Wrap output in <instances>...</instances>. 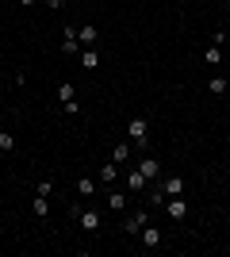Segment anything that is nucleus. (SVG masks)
<instances>
[{
  "label": "nucleus",
  "mask_w": 230,
  "mask_h": 257,
  "mask_svg": "<svg viewBox=\"0 0 230 257\" xmlns=\"http://www.w3.org/2000/svg\"><path fill=\"white\" fill-rule=\"evenodd\" d=\"M69 215H77V223L85 226V230H100V223H104V215H100V211H88V207H81V204L69 207Z\"/></svg>",
  "instance_id": "1"
},
{
  "label": "nucleus",
  "mask_w": 230,
  "mask_h": 257,
  "mask_svg": "<svg viewBox=\"0 0 230 257\" xmlns=\"http://www.w3.org/2000/svg\"><path fill=\"white\" fill-rule=\"evenodd\" d=\"M127 135H131L134 146H146V142H150V123H146V119H131V123H127Z\"/></svg>",
  "instance_id": "2"
},
{
  "label": "nucleus",
  "mask_w": 230,
  "mask_h": 257,
  "mask_svg": "<svg viewBox=\"0 0 230 257\" xmlns=\"http://www.w3.org/2000/svg\"><path fill=\"white\" fill-rule=\"evenodd\" d=\"M62 54H77V58H81V39H77V27H62Z\"/></svg>",
  "instance_id": "3"
},
{
  "label": "nucleus",
  "mask_w": 230,
  "mask_h": 257,
  "mask_svg": "<svg viewBox=\"0 0 230 257\" xmlns=\"http://www.w3.org/2000/svg\"><path fill=\"white\" fill-rule=\"evenodd\" d=\"M165 215L180 223V219L188 215V204H184V196H169V200H165Z\"/></svg>",
  "instance_id": "4"
},
{
  "label": "nucleus",
  "mask_w": 230,
  "mask_h": 257,
  "mask_svg": "<svg viewBox=\"0 0 230 257\" xmlns=\"http://www.w3.org/2000/svg\"><path fill=\"white\" fill-rule=\"evenodd\" d=\"M138 173H142L146 181H157V177H161V161L157 158H142L138 161Z\"/></svg>",
  "instance_id": "5"
},
{
  "label": "nucleus",
  "mask_w": 230,
  "mask_h": 257,
  "mask_svg": "<svg viewBox=\"0 0 230 257\" xmlns=\"http://www.w3.org/2000/svg\"><path fill=\"white\" fill-rule=\"evenodd\" d=\"M123 184H127V192H142V188H146L150 181H146L142 173H138V165H134V169L127 173V177H123Z\"/></svg>",
  "instance_id": "6"
},
{
  "label": "nucleus",
  "mask_w": 230,
  "mask_h": 257,
  "mask_svg": "<svg viewBox=\"0 0 230 257\" xmlns=\"http://www.w3.org/2000/svg\"><path fill=\"white\" fill-rule=\"evenodd\" d=\"M77 39H81V50H88V46H96L100 31L92 27V23H85V27H77Z\"/></svg>",
  "instance_id": "7"
},
{
  "label": "nucleus",
  "mask_w": 230,
  "mask_h": 257,
  "mask_svg": "<svg viewBox=\"0 0 230 257\" xmlns=\"http://www.w3.org/2000/svg\"><path fill=\"white\" fill-rule=\"evenodd\" d=\"M142 226H146V211H131L127 223H123V230H127V234H142Z\"/></svg>",
  "instance_id": "8"
},
{
  "label": "nucleus",
  "mask_w": 230,
  "mask_h": 257,
  "mask_svg": "<svg viewBox=\"0 0 230 257\" xmlns=\"http://www.w3.org/2000/svg\"><path fill=\"white\" fill-rule=\"evenodd\" d=\"M119 181V161H108V165H100V184H115Z\"/></svg>",
  "instance_id": "9"
},
{
  "label": "nucleus",
  "mask_w": 230,
  "mask_h": 257,
  "mask_svg": "<svg viewBox=\"0 0 230 257\" xmlns=\"http://www.w3.org/2000/svg\"><path fill=\"white\" fill-rule=\"evenodd\" d=\"M127 204H131L127 192H119V188H111V192H108V207H111V211H127Z\"/></svg>",
  "instance_id": "10"
},
{
  "label": "nucleus",
  "mask_w": 230,
  "mask_h": 257,
  "mask_svg": "<svg viewBox=\"0 0 230 257\" xmlns=\"http://www.w3.org/2000/svg\"><path fill=\"white\" fill-rule=\"evenodd\" d=\"M161 188H165V196H184V181H180V177H169V181H161Z\"/></svg>",
  "instance_id": "11"
},
{
  "label": "nucleus",
  "mask_w": 230,
  "mask_h": 257,
  "mask_svg": "<svg viewBox=\"0 0 230 257\" xmlns=\"http://www.w3.org/2000/svg\"><path fill=\"white\" fill-rule=\"evenodd\" d=\"M81 65H85V69H96V65H100V50H96V46L81 50Z\"/></svg>",
  "instance_id": "12"
},
{
  "label": "nucleus",
  "mask_w": 230,
  "mask_h": 257,
  "mask_svg": "<svg viewBox=\"0 0 230 257\" xmlns=\"http://www.w3.org/2000/svg\"><path fill=\"white\" fill-rule=\"evenodd\" d=\"M142 246H161V230L157 226H142Z\"/></svg>",
  "instance_id": "13"
},
{
  "label": "nucleus",
  "mask_w": 230,
  "mask_h": 257,
  "mask_svg": "<svg viewBox=\"0 0 230 257\" xmlns=\"http://www.w3.org/2000/svg\"><path fill=\"white\" fill-rule=\"evenodd\" d=\"M230 88V81L226 77H211V85H207V92H215V96H222V92H226Z\"/></svg>",
  "instance_id": "14"
},
{
  "label": "nucleus",
  "mask_w": 230,
  "mask_h": 257,
  "mask_svg": "<svg viewBox=\"0 0 230 257\" xmlns=\"http://www.w3.org/2000/svg\"><path fill=\"white\" fill-rule=\"evenodd\" d=\"M58 100H62V104H69V100H77V88L69 85V81H66V85H58Z\"/></svg>",
  "instance_id": "15"
},
{
  "label": "nucleus",
  "mask_w": 230,
  "mask_h": 257,
  "mask_svg": "<svg viewBox=\"0 0 230 257\" xmlns=\"http://www.w3.org/2000/svg\"><path fill=\"white\" fill-rule=\"evenodd\" d=\"M0 150H4V154L16 150V135H12V131H0Z\"/></svg>",
  "instance_id": "16"
},
{
  "label": "nucleus",
  "mask_w": 230,
  "mask_h": 257,
  "mask_svg": "<svg viewBox=\"0 0 230 257\" xmlns=\"http://www.w3.org/2000/svg\"><path fill=\"white\" fill-rule=\"evenodd\" d=\"M35 215H46V211H50V196H35Z\"/></svg>",
  "instance_id": "17"
},
{
  "label": "nucleus",
  "mask_w": 230,
  "mask_h": 257,
  "mask_svg": "<svg viewBox=\"0 0 230 257\" xmlns=\"http://www.w3.org/2000/svg\"><path fill=\"white\" fill-rule=\"evenodd\" d=\"M165 200H169V196H165V188L157 184V188L150 192V204H153V207H165Z\"/></svg>",
  "instance_id": "18"
},
{
  "label": "nucleus",
  "mask_w": 230,
  "mask_h": 257,
  "mask_svg": "<svg viewBox=\"0 0 230 257\" xmlns=\"http://www.w3.org/2000/svg\"><path fill=\"white\" fill-rule=\"evenodd\" d=\"M77 192H81V196H92V192H96V184L88 181V177H81V181H77Z\"/></svg>",
  "instance_id": "19"
},
{
  "label": "nucleus",
  "mask_w": 230,
  "mask_h": 257,
  "mask_svg": "<svg viewBox=\"0 0 230 257\" xmlns=\"http://www.w3.org/2000/svg\"><path fill=\"white\" fill-rule=\"evenodd\" d=\"M222 62V50L219 46H207V65H219Z\"/></svg>",
  "instance_id": "20"
},
{
  "label": "nucleus",
  "mask_w": 230,
  "mask_h": 257,
  "mask_svg": "<svg viewBox=\"0 0 230 257\" xmlns=\"http://www.w3.org/2000/svg\"><path fill=\"white\" fill-rule=\"evenodd\" d=\"M50 192H54V184H50V181H39V184H35V196H50Z\"/></svg>",
  "instance_id": "21"
},
{
  "label": "nucleus",
  "mask_w": 230,
  "mask_h": 257,
  "mask_svg": "<svg viewBox=\"0 0 230 257\" xmlns=\"http://www.w3.org/2000/svg\"><path fill=\"white\" fill-rule=\"evenodd\" d=\"M127 158H131V146H115V161H119V165H123V161H127Z\"/></svg>",
  "instance_id": "22"
},
{
  "label": "nucleus",
  "mask_w": 230,
  "mask_h": 257,
  "mask_svg": "<svg viewBox=\"0 0 230 257\" xmlns=\"http://www.w3.org/2000/svg\"><path fill=\"white\" fill-rule=\"evenodd\" d=\"M62 4H66V0H46V8H50V12H62Z\"/></svg>",
  "instance_id": "23"
},
{
  "label": "nucleus",
  "mask_w": 230,
  "mask_h": 257,
  "mask_svg": "<svg viewBox=\"0 0 230 257\" xmlns=\"http://www.w3.org/2000/svg\"><path fill=\"white\" fill-rule=\"evenodd\" d=\"M20 4H23V8H31V4H39V0H20Z\"/></svg>",
  "instance_id": "24"
}]
</instances>
